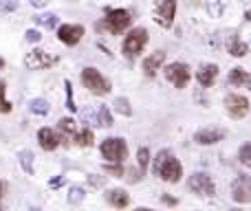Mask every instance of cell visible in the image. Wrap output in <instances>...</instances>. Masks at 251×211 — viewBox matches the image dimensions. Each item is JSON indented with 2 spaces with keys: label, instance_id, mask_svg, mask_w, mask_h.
<instances>
[{
  "label": "cell",
  "instance_id": "cell-34",
  "mask_svg": "<svg viewBox=\"0 0 251 211\" xmlns=\"http://www.w3.org/2000/svg\"><path fill=\"white\" fill-rule=\"evenodd\" d=\"M126 172H128V181L130 183H137L139 181V178H141V169H139V172H137V169H126Z\"/></svg>",
  "mask_w": 251,
  "mask_h": 211
},
{
  "label": "cell",
  "instance_id": "cell-14",
  "mask_svg": "<svg viewBox=\"0 0 251 211\" xmlns=\"http://www.w3.org/2000/svg\"><path fill=\"white\" fill-rule=\"evenodd\" d=\"M218 77V66L216 64H203L199 70H196V79H199L201 86L209 88Z\"/></svg>",
  "mask_w": 251,
  "mask_h": 211
},
{
  "label": "cell",
  "instance_id": "cell-21",
  "mask_svg": "<svg viewBox=\"0 0 251 211\" xmlns=\"http://www.w3.org/2000/svg\"><path fill=\"white\" fill-rule=\"evenodd\" d=\"M60 130L71 139V141H75V137H77V125H75V121L71 119V117L60 119Z\"/></svg>",
  "mask_w": 251,
  "mask_h": 211
},
{
  "label": "cell",
  "instance_id": "cell-15",
  "mask_svg": "<svg viewBox=\"0 0 251 211\" xmlns=\"http://www.w3.org/2000/svg\"><path fill=\"white\" fill-rule=\"evenodd\" d=\"M38 141H40V145L44 147L47 152H53L57 145H60V137H57V132L55 130H51V128H42L38 132Z\"/></svg>",
  "mask_w": 251,
  "mask_h": 211
},
{
  "label": "cell",
  "instance_id": "cell-16",
  "mask_svg": "<svg viewBox=\"0 0 251 211\" xmlns=\"http://www.w3.org/2000/svg\"><path fill=\"white\" fill-rule=\"evenodd\" d=\"M163 62H165V53L163 51H156V53H152L150 57H146V60H143V70H146L148 77H154V73L161 69Z\"/></svg>",
  "mask_w": 251,
  "mask_h": 211
},
{
  "label": "cell",
  "instance_id": "cell-7",
  "mask_svg": "<svg viewBox=\"0 0 251 211\" xmlns=\"http://www.w3.org/2000/svg\"><path fill=\"white\" fill-rule=\"evenodd\" d=\"M187 185H190V189L194 191V194L205 196V198H209V196L216 194V185H214L212 176L205 174V172H194L190 176V183H187Z\"/></svg>",
  "mask_w": 251,
  "mask_h": 211
},
{
  "label": "cell",
  "instance_id": "cell-9",
  "mask_svg": "<svg viewBox=\"0 0 251 211\" xmlns=\"http://www.w3.org/2000/svg\"><path fill=\"white\" fill-rule=\"evenodd\" d=\"M176 16V0H156V24L170 29Z\"/></svg>",
  "mask_w": 251,
  "mask_h": 211
},
{
  "label": "cell",
  "instance_id": "cell-33",
  "mask_svg": "<svg viewBox=\"0 0 251 211\" xmlns=\"http://www.w3.org/2000/svg\"><path fill=\"white\" fill-rule=\"evenodd\" d=\"M40 38H42V33H40V31H35V29L26 31V40H29V42H40Z\"/></svg>",
  "mask_w": 251,
  "mask_h": 211
},
{
  "label": "cell",
  "instance_id": "cell-40",
  "mask_svg": "<svg viewBox=\"0 0 251 211\" xmlns=\"http://www.w3.org/2000/svg\"><path fill=\"white\" fill-rule=\"evenodd\" d=\"M245 18H247V20L251 22V9H249V11H247V13H245Z\"/></svg>",
  "mask_w": 251,
  "mask_h": 211
},
{
  "label": "cell",
  "instance_id": "cell-20",
  "mask_svg": "<svg viewBox=\"0 0 251 211\" xmlns=\"http://www.w3.org/2000/svg\"><path fill=\"white\" fill-rule=\"evenodd\" d=\"M95 125H101V128H110L113 125V115L108 112L106 106H95Z\"/></svg>",
  "mask_w": 251,
  "mask_h": 211
},
{
  "label": "cell",
  "instance_id": "cell-30",
  "mask_svg": "<svg viewBox=\"0 0 251 211\" xmlns=\"http://www.w3.org/2000/svg\"><path fill=\"white\" fill-rule=\"evenodd\" d=\"M64 88H66V108H69L71 112H75L77 110V106H75V101H73V86H71L69 79L64 82Z\"/></svg>",
  "mask_w": 251,
  "mask_h": 211
},
{
  "label": "cell",
  "instance_id": "cell-28",
  "mask_svg": "<svg viewBox=\"0 0 251 211\" xmlns=\"http://www.w3.org/2000/svg\"><path fill=\"white\" fill-rule=\"evenodd\" d=\"M49 110H51L49 101H44V99H33L31 101V112H35V115H47Z\"/></svg>",
  "mask_w": 251,
  "mask_h": 211
},
{
  "label": "cell",
  "instance_id": "cell-39",
  "mask_svg": "<svg viewBox=\"0 0 251 211\" xmlns=\"http://www.w3.org/2000/svg\"><path fill=\"white\" fill-rule=\"evenodd\" d=\"M49 0H31V4H33V7H42V4H47Z\"/></svg>",
  "mask_w": 251,
  "mask_h": 211
},
{
  "label": "cell",
  "instance_id": "cell-12",
  "mask_svg": "<svg viewBox=\"0 0 251 211\" xmlns=\"http://www.w3.org/2000/svg\"><path fill=\"white\" fill-rule=\"evenodd\" d=\"M82 35H84V26H79V24H62L60 29H57L60 42L69 44V47H75V44L82 40Z\"/></svg>",
  "mask_w": 251,
  "mask_h": 211
},
{
  "label": "cell",
  "instance_id": "cell-8",
  "mask_svg": "<svg viewBox=\"0 0 251 211\" xmlns=\"http://www.w3.org/2000/svg\"><path fill=\"white\" fill-rule=\"evenodd\" d=\"M163 73H165V77H168L176 88H185L187 84H190V77H192L190 66L183 64V62H174V64H168Z\"/></svg>",
  "mask_w": 251,
  "mask_h": 211
},
{
  "label": "cell",
  "instance_id": "cell-6",
  "mask_svg": "<svg viewBox=\"0 0 251 211\" xmlns=\"http://www.w3.org/2000/svg\"><path fill=\"white\" fill-rule=\"evenodd\" d=\"M55 62H57V57H53L51 53L42 51V48H33V51H29L25 57V66L29 70L51 69V66H55Z\"/></svg>",
  "mask_w": 251,
  "mask_h": 211
},
{
  "label": "cell",
  "instance_id": "cell-38",
  "mask_svg": "<svg viewBox=\"0 0 251 211\" xmlns=\"http://www.w3.org/2000/svg\"><path fill=\"white\" fill-rule=\"evenodd\" d=\"M163 203L165 205H176V198H172V196H163Z\"/></svg>",
  "mask_w": 251,
  "mask_h": 211
},
{
  "label": "cell",
  "instance_id": "cell-29",
  "mask_svg": "<svg viewBox=\"0 0 251 211\" xmlns=\"http://www.w3.org/2000/svg\"><path fill=\"white\" fill-rule=\"evenodd\" d=\"M238 159H240V163H243L245 167H249V169H251V143H247V145L240 147Z\"/></svg>",
  "mask_w": 251,
  "mask_h": 211
},
{
  "label": "cell",
  "instance_id": "cell-2",
  "mask_svg": "<svg viewBox=\"0 0 251 211\" xmlns=\"http://www.w3.org/2000/svg\"><path fill=\"white\" fill-rule=\"evenodd\" d=\"M148 44V31L143 29V26H137V29H132L128 35H126L124 44H122V51L126 57H137L139 53L143 51V47Z\"/></svg>",
  "mask_w": 251,
  "mask_h": 211
},
{
  "label": "cell",
  "instance_id": "cell-3",
  "mask_svg": "<svg viewBox=\"0 0 251 211\" xmlns=\"http://www.w3.org/2000/svg\"><path fill=\"white\" fill-rule=\"evenodd\" d=\"M82 84L93 95H106V93H110V82L97 69H93V66L82 70Z\"/></svg>",
  "mask_w": 251,
  "mask_h": 211
},
{
  "label": "cell",
  "instance_id": "cell-32",
  "mask_svg": "<svg viewBox=\"0 0 251 211\" xmlns=\"http://www.w3.org/2000/svg\"><path fill=\"white\" fill-rule=\"evenodd\" d=\"M106 172L108 174H113V176H117V178H124L126 176V169L122 167V163H117V165H106Z\"/></svg>",
  "mask_w": 251,
  "mask_h": 211
},
{
  "label": "cell",
  "instance_id": "cell-22",
  "mask_svg": "<svg viewBox=\"0 0 251 211\" xmlns=\"http://www.w3.org/2000/svg\"><path fill=\"white\" fill-rule=\"evenodd\" d=\"M33 20L38 22L40 26H47V29H55L57 22H60V18H57L55 13H42V16H35Z\"/></svg>",
  "mask_w": 251,
  "mask_h": 211
},
{
  "label": "cell",
  "instance_id": "cell-26",
  "mask_svg": "<svg viewBox=\"0 0 251 211\" xmlns=\"http://www.w3.org/2000/svg\"><path fill=\"white\" fill-rule=\"evenodd\" d=\"M75 141L79 143V145H84V147H88V145H93V130L91 128H84L82 132L75 137Z\"/></svg>",
  "mask_w": 251,
  "mask_h": 211
},
{
  "label": "cell",
  "instance_id": "cell-27",
  "mask_svg": "<svg viewBox=\"0 0 251 211\" xmlns=\"http://www.w3.org/2000/svg\"><path fill=\"white\" fill-rule=\"evenodd\" d=\"M225 7H227V0H209L207 11L212 13V16H221V13L225 11Z\"/></svg>",
  "mask_w": 251,
  "mask_h": 211
},
{
  "label": "cell",
  "instance_id": "cell-36",
  "mask_svg": "<svg viewBox=\"0 0 251 211\" xmlns=\"http://www.w3.org/2000/svg\"><path fill=\"white\" fill-rule=\"evenodd\" d=\"M0 112H11V104H9V101H2V104H0Z\"/></svg>",
  "mask_w": 251,
  "mask_h": 211
},
{
  "label": "cell",
  "instance_id": "cell-43",
  "mask_svg": "<svg viewBox=\"0 0 251 211\" xmlns=\"http://www.w3.org/2000/svg\"><path fill=\"white\" fill-rule=\"evenodd\" d=\"M0 196H2V183H0Z\"/></svg>",
  "mask_w": 251,
  "mask_h": 211
},
{
  "label": "cell",
  "instance_id": "cell-41",
  "mask_svg": "<svg viewBox=\"0 0 251 211\" xmlns=\"http://www.w3.org/2000/svg\"><path fill=\"white\" fill-rule=\"evenodd\" d=\"M2 66H4V60H2V57H0V69H2Z\"/></svg>",
  "mask_w": 251,
  "mask_h": 211
},
{
  "label": "cell",
  "instance_id": "cell-4",
  "mask_svg": "<svg viewBox=\"0 0 251 211\" xmlns=\"http://www.w3.org/2000/svg\"><path fill=\"white\" fill-rule=\"evenodd\" d=\"M101 156L108 159L110 163H124V159H128V145H126V141L119 137L106 139V141L101 143Z\"/></svg>",
  "mask_w": 251,
  "mask_h": 211
},
{
  "label": "cell",
  "instance_id": "cell-10",
  "mask_svg": "<svg viewBox=\"0 0 251 211\" xmlns=\"http://www.w3.org/2000/svg\"><path fill=\"white\" fill-rule=\"evenodd\" d=\"M225 106L234 119H245L249 115V99L243 95H227L225 97Z\"/></svg>",
  "mask_w": 251,
  "mask_h": 211
},
{
  "label": "cell",
  "instance_id": "cell-5",
  "mask_svg": "<svg viewBox=\"0 0 251 211\" xmlns=\"http://www.w3.org/2000/svg\"><path fill=\"white\" fill-rule=\"evenodd\" d=\"M130 22H132V16L126 9H110L106 13V26H108V31L113 35H122L130 26Z\"/></svg>",
  "mask_w": 251,
  "mask_h": 211
},
{
  "label": "cell",
  "instance_id": "cell-13",
  "mask_svg": "<svg viewBox=\"0 0 251 211\" xmlns=\"http://www.w3.org/2000/svg\"><path fill=\"white\" fill-rule=\"evenodd\" d=\"M223 139H225V130L221 128H205L194 134V141L201 143V145H214V143L223 141Z\"/></svg>",
  "mask_w": 251,
  "mask_h": 211
},
{
  "label": "cell",
  "instance_id": "cell-1",
  "mask_svg": "<svg viewBox=\"0 0 251 211\" xmlns=\"http://www.w3.org/2000/svg\"><path fill=\"white\" fill-rule=\"evenodd\" d=\"M152 172H154V176L163 178L165 183H178V178L183 176L181 163L174 159V154L170 150H161L159 154H156Z\"/></svg>",
  "mask_w": 251,
  "mask_h": 211
},
{
  "label": "cell",
  "instance_id": "cell-19",
  "mask_svg": "<svg viewBox=\"0 0 251 211\" xmlns=\"http://www.w3.org/2000/svg\"><path fill=\"white\" fill-rule=\"evenodd\" d=\"M227 82H229V86H247L249 82V73L245 69H240V66H236V69H231L229 77H227Z\"/></svg>",
  "mask_w": 251,
  "mask_h": 211
},
{
  "label": "cell",
  "instance_id": "cell-37",
  "mask_svg": "<svg viewBox=\"0 0 251 211\" xmlns=\"http://www.w3.org/2000/svg\"><path fill=\"white\" fill-rule=\"evenodd\" d=\"M4 91H7V86H4V82L0 79V104L4 101Z\"/></svg>",
  "mask_w": 251,
  "mask_h": 211
},
{
  "label": "cell",
  "instance_id": "cell-35",
  "mask_svg": "<svg viewBox=\"0 0 251 211\" xmlns=\"http://www.w3.org/2000/svg\"><path fill=\"white\" fill-rule=\"evenodd\" d=\"M16 9V2H0V11H11Z\"/></svg>",
  "mask_w": 251,
  "mask_h": 211
},
{
  "label": "cell",
  "instance_id": "cell-23",
  "mask_svg": "<svg viewBox=\"0 0 251 211\" xmlns=\"http://www.w3.org/2000/svg\"><path fill=\"white\" fill-rule=\"evenodd\" d=\"M115 110H117L119 115H124V117H130V115H132L130 101L126 99V97H117V99H115Z\"/></svg>",
  "mask_w": 251,
  "mask_h": 211
},
{
  "label": "cell",
  "instance_id": "cell-31",
  "mask_svg": "<svg viewBox=\"0 0 251 211\" xmlns=\"http://www.w3.org/2000/svg\"><path fill=\"white\" fill-rule=\"evenodd\" d=\"M84 200V189L82 187H75V189H71V196H69V203L73 205H79Z\"/></svg>",
  "mask_w": 251,
  "mask_h": 211
},
{
  "label": "cell",
  "instance_id": "cell-24",
  "mask_svg": "<svg viewBox=\"0 0 251 211\" xmlns=\"http://www.w3.org/2000/svg\"><path fill=\"white\" fill-rule=\"evenodd\" d=\"M137 163H139V169L146 174V167H148V163H150V150H148V147H139V152H137Z\"/></svg>",
  "mask_w": 251,
  "mask_h": 211
},
{
  "label": "cell",
  "instance_id": "cell-17",
  "mask_svg": "<svg viewBox=\"0 0 251 211\" xmlns=\"http://www.w3.org/2000/svg\"><path fill=\"white\" fill-rule=\"evenodd\" d=\"M227 51H229V55H234V57H243L249 53V47H247V42H243V40L238 38V35H231V38L227 40Z\"/></svg>",
  "mask_w": 251,
  "mask_h": 211
},
{
  "label": "cell",
  "instance_id": "cell-18",
  "mask_svg": "<svg viewBox=\"0 0 251 211\" xmlns=\"http://www.w3.org/2000/svg\"><path fill=\"white\" fill-rule=\"evenodd\" d=\"M106 198H108V203L117 209H124V207L130 205V196L126 194L124 189H110L108 194H106Z\"/></svg>",
  "mask_w": 251,
  "mask_h": 211
},
{
  "label": "cell",
  "instance_id": "cell-11",
  "mask_svg": "<svg viewBox=\"0 0 251 211\" xmlns=\"http://www.w3.org/2000/svg\"><path fill=\"white\" fill-rule=\"evenodd\" d=\"M231 198L240 205L251 203V176H238L236 178L234 187H231Z\"/></svg>",
  "mask_w": 251,
  "mask_h": 211
},
{
  "label": "cell",
  "instance_id": "cell-42",
  "mask_svg": "<svg viewBox=\"0 0 251 211\" xmlns=\"http://www.w3.org/2000/svg\"><path fill=\"white\" fill-rule=\"evenodd\" d=\"M247 86H249V88H251V75H249V82H247Z\"/></svg>",
  "mask_w": 251,
  "mask_h": 211
},
{
  "label": "cell",
  "instance_id": "cell-25",
  "mask_svg": "<svg viewBox=\"0 0 251 211\" xmlns=\"http://www.w3.org/2000/svg\"><path fill=\"white\" fill-rule=\"evenodd\" d=\"M20 163H22V167H25L26 174H33V154H31L29 150L20 152Z\"/></svg>",
  "mask_w": 251,
  "mask_h": 211
}]
</instances>
